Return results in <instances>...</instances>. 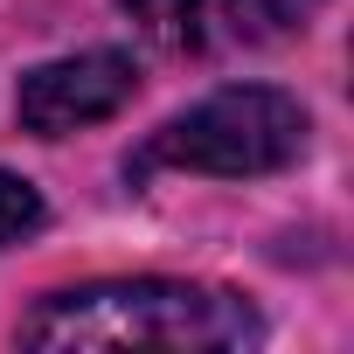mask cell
I'll return each mask as SVG.
<instances>
[{
  "instance_id": "obj_1",
  "label": "cell",
  "mask_w": 354,
  "mask_h": 354,
  "mask_svg": "<svg viewBox=\"0 0 354 354\" xmlns=\"http://www.w3.org/2000/svg\"><path fill=\"white\" fill-rule=\"evenodd\" d=\"M28 347H257L264 319L243 292L195 285V278H97L49 292L21 319Z\"/></svg>"
},
{
  "instance_id": "obj_2",
  "label": "cell",
  "mask_w": 354,
  "mask_h": 354,
  "mask_svg": "<svg viewBox=\"0 0 354 354\" xmlns=\"http://www.w3.org/2000/svg\"><path fill=\"white\" fill-rule=\"evenodd\" d=\"M306 104L292 91L271 84H230L209 91L202 104L174 111L160 132H146V146L125 160L132 181L174 167V174H216V181H250V174H278L306 153Z\"/></svg>"
},
{
  "instance_id": "obj_3",
  "label": "cell",
  "mask_w": 354,
  "mask_h": 354,
  "mask_svg": "<svg viewBox=\"0 0 354 354\" xmlns=\"http://www.w3.org/2000/svg\"><path fill=\"white\" fill-rule=\"evenodd\" d=\"M139 91V63L125 49H77L56 63H35L15 91V118L35 139H70L111 111H125Z\"/></svg>"
},
{
  "instance_id": "obj_4",
  "label": "cell",
  "mask_w": 354,
  "mask_h": 354,
  "mask_svg": "<svg viewBox=\"0 0 354 354\" xmlns=\"http://www.w3.org/2000/svg\"><path fill=\"white\" fill-rule=\"evenodd\" d=\"M118 8L139 21V35L146 42H160V49H202L209 42V8L216 0H118Z\"/></svg>"
},
{
  "instance_id": "obj_5",
  "label": "cell",
  "mask_w": 354,
  "mask_h": 354,
  "mask_svg": "<svg viewBox=\"0 0 354 354\" xmlns=\"http://www.w3.org/2000/svg\"><path fill=\"white\" fill-rule=\"evenodd\" d=\"M319 8H326V0H223V21H230L236 42H285Z\"/></svg>"
},
{
  "instance_id": "obj_6",
  "label": "cell",
  "mask_w": 354,
  "mask_h": 354,
  "mask_svg": "<svg viewBox=\"0 0 354 354\" xmlns=\"http://www.w3.org/2000/svg\"><path fill=\"white\" fill-rule=\"evenodd\" d=\"M28 230H42V195H35V181H21V174H0V250L21 243Z\"/></svg>"
}]
</instances>
